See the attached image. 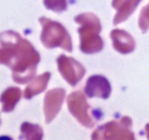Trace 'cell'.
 <instances>
[{
  "label": "cell",
  "instance_id": "cell-1",
  "mask_svg": "<svg viewBox=\"0 0 149 140\" xmlns=\"http://www.w3.org/2000/svg\"><path fill=\"white\" fill-rule=\"evenodd\" d=\"M76 22L81 24L78 29L80 35V49L85 53H95L103 48V40L99 37L101 26L99 20L93 14H85L75 18Z\"/></svg>",
  "mask_w": 149,
  "mask_h": 140
},
{
  "label": "cell",
  "instance_id": "cell-2",
  "mask_svg": "<svg viewBox=\"0 0 149 140\" xmlns=\"http://www.w3.org/2000/svg\"><path fill=\"white\" fill-rule=\"evenodd\" d=\"M43 26L41 41L47 48L60 47L65 50L71 52L72 45L70 35L61 24L51 21L46 18H40Z\"/></svg>",
  "mask_w": 149,
  "mask_h": 140
},
{
  "label": "cell",
  "instance_id": "cell-3",
  "mask_svg": "<svg viewBox=\"0 0 149 140\" xmlns=\"http://www.w3.org/2000/svg\"><path fill=\"white\" fill-rule=\"evenodd\" d=\"M132 121L130 118L124 117L120 121H112L99 127L94 132L91 138L96 139H130L134 138L130 131Z\"/></svg>",
  "mask_w": 149,
  "mask_h": 140
},
{
  "label": "cell",
  "instance_id": "cell-4",
  "mask_svg": "<svg viewBox=\"0 0 149 140\" xmlns=\"http://www.w3.org/2000/svg\"><path fill=\"white\" fill-rule=\"evenodd\" d=\"M68 106L70 112L78 119V121L84 126L91 127L94 123L87 113L88 105L85 99L84 95L80 91L73 93L68 98Z\"/></svg>",
  "mask_w": 149,
  "mask_h": 140
},
{
  "label": "cell",
  "instance_id": "cell-5",
  "mask_svg": "<svg viewBox=\"0 0 149 140\" xmlns=\"http://www.w3.org/2000/svg\"><path fill=\"white\" fill-rule=\"evenodd\" d=\"M58 65L61 76L71 86H75L84 76L83 67L73 59L61 55L58 59Z\"/></svg>",
  "mask_w": 149,
  "mask_h": 140
},
{
  "label": "cell",
  "instance_id": "cell-6",
  "mask_svg": "<svg viewBox=\"0 0 149 140\" xmlns=\"http://www.w3.org/2000/svg\"><path fill=\"white\" fill-rule=\"evenodd\" d=\"M85 92L89 98L100 97L107 99L111 93V86L109 81L102 76H92L86 82Z\"/></svg>",
  "mask_w": 149,
  "mask_h": 140
},
{
  "label": "cell",
  "instance_id": "cell-7",
  "mask_svg": "<svg viewBox=\"0 0 149 140\" xmlns=\"http://www.w3.org/2000/svg\"><path fill=\"white\" fill-rule=\"evenodd\" d=\"M65 92L64 89H54L49 91L45 98L46 121L49 123L58 112L61 103L63 102Z\"/></svg>",
  "mask_w": 149,
  "mask_h": 140
},
{
  "label": "cell",
  "instance_id": "cell-8",
  "mask_svg": "<svg viewBox=\"0 0 149 140\" xmlns=\"http://www.w3.org/2000/svg\"><path fill=\"white\" fill-rule=\"evenodd\" d=\"M113 46L121 53H130L135 49V41L129 34L123 30L116 29L111 32Z\"/></svg>",
  "mask_w": 149,
  "mask_h": 140
},
{
  "label": "cell",
  "instance_id": "cell-9",
  "mask_svg": "<svg viewBox=\"0 0 149 140\" xmlns=\"http://www.w3.org/2000/svg\"><path fill=\"white\" fill-rule=\"evenodd\" d=\"M49 77H50V74L45 73L34 79L33 82L25 90V98L27 99H30L32 97L44 91L47 87V84Z\"/></svg>",
  "mask_w": 149,
  "mask_h": 140
},
{
  "label": "cell",
  "instance_id": "cell-10",
  "mask_svg": "<svg viewBox=\"0 0 149 140\" xmlns=\"http://www.w3.org/2000/svg\"><path fill=\"white\" fill-rule=\"evenodd\" d=\"M21 131L26 139H40L43 137L42 130L38 125L24 123L22 125Z\"/></svg>",
  "mask_w": 149,
  "mask_h": 140
},
{
  "label": "cell",
  "instance_id": "cell-11",
  "mask_svg": "<svg viewBox=\"0 0 149 140\" xmlns=\"http://www.w3.org/2000/svg\"><path fill=\"white\" fill-rule=\"evenodd\" d=\"M139 25L143 33H146L149 29V4L142 9L139 19Z\"/></svg>",
  "mask_w": 149,
  "mask_h": 140
},
{
  "label": "cell",
  "instance_id": "cell-12",
  "mask_svg": "<svg viewBox=\"0 0 149 140\" xmlns=\"http://www.w3.org/2000/svg\"><path fill=\"white\" fill-rule=\"evenodd\" d=\"M65 0H45V5L48 9H52L55 11H61L66 8Z\"/></svg>",
  "mask_w": 149,
  "mask_h": 140
},
{
  "label": "cell",
  "instance_id": "cell-13",
  "mask_svg": "<svg viewBox=\"0 0 149 140\" xmlns=\"http://www.w3.org/2000/svg\"><path fill=\"white\" fill-rule=\"evenodd\" d=\"M146 132L147 134L148 139H149V124H148L146 127Z\"/></svg>",
  "mask_w": 149,
  "mask_h": 140
}]
</instances>
